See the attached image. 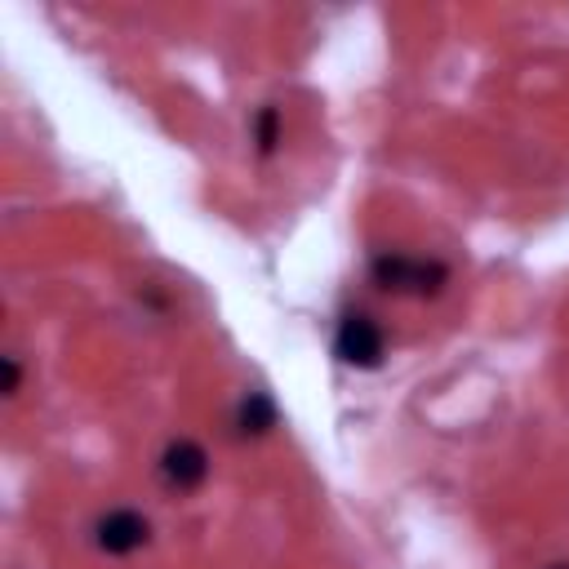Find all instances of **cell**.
I'll list each match as a JSON object with an SVG mask.
<instances>
[{"mask_svg": "<svg viewBox=\"0 0 569 569\" xmlns=\"http://www.w3.org/2000/svg\"><path fill=\"white\" fill-rule=\"evenodd\" d=\"M253 138H258V151H262V156L276 151V142H280V111H276V107H262V111H258Z\"/></svg>", "mask_w": 569, "mask_h": 569, "instance_id": "cell-6", "label": "cell"}, {"mask_svg": "<svg viewBox=\"0 0 569 569\" xmlns=\"http://www.w3.org/2000/svg\"><path fill=\"white\" fill-rule=\"evenodd\" d=\"M147 533H151V525H147L138 511H129V507H116V511H107V516L93 525V542H98L107 556H129V551H138V547L147 542Z\"/></svg>", "mask_w": 569, "mask_h": 569, "instance_id": "cell-3", "label": "cell"}, {"mask_svg": "<svg viewBox=\"0 0 569 569\" xmlns=\"http://www.w3.org/2000/svg\"><path fill=\"white\" fill-rule=\"evenodd\" d=\"M4 391L18 396V356H4Z\"/></svg>", "mask_w": 569, "mask_h": 569, "instance_id": "cell-7", "label": "cell"}, {"mask_svg": "<svg viewBox=\"0 0 569 569\" xmlns=\"http://www.w3.org/2000/svg\"><path fill=\"white\" fill-rule=\"evenodd\" d=\"M551 569H569V565H551Z\"/></svg>", "mask_w": 569, "mask_h": 569, "instance_id": "cell-8", "label": "cell"}, {"mask_svg": "<svg viewBox=\"0 0 569 569\" xmlns=\"http://www.w3.org/2000/svg\"><path fill=\"white\" fill-rule=\"evenodd\" d=\"M369 276H373L378 289H387V293H409V298H427V293H436V289L449 280L445 262H436V258H413V253H378V258L369 262Z\"/></svg>", "mask_w": 569, "mask_h": 569, "instance_id": "cell-1", "label": "cell"}, {"mask_svg": "<svg viewBox=\"0 0 569 569\" xmlns=\"http://www.w3.org/2000/svg\"><path fill=\"white\" fill-rule=\"evenodd\" d=\"M333 356L351 369H378L387 356V338H382L378 320L365 311H347L338 320V333H333Z\"/></svg>", "mask_w": 569, "mask_h": 569, "instance_id": "cell-2", "label": "cell"}, {"mask_svg": "<svg viewBox=\"0 0 569 569\" xmlns=\"http://www.w3.org/2000/svg\"><path fill=\"white\" fill-rule=\"evenodd\" d=\"M236 427L240 436H262L276 427V400L267 391H244L236 405Z\"/></svg>", "mask_w": 569, "mask_h": 569, "instance_id": "cell-5", "label": "cell"}, {"mask_svg": "<svg viewBox=\"0 0 569 569\" xmlns=\"http://www.w3.org/2000/svg\"><path fill=\"white\" fill-rule=\"evenodd\" d=\"M209 476V453L196 445V440H173L164 453H160V480L178 493L196 489L200 480Z\"/></svg>", "mask_w": 569, "mask_h": 569, "instance_id": "cell-4", "label": "cell"}]
</instances>
